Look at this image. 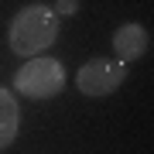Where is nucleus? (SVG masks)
Wrapping results in <instances>:
<instances>
[{
  "mask_svg": "<svg viewBox=\"0 0 154 154\" xmlns=\"http://www.w3.org/2000/svg\"><path fill=\"white\" fill-rule=\"evenodd\" d=\"M58 17H72V14H79V0H55V7H51Z\"/></svg>",
  "mask_w": 154,
  "mask_h": 154,
  "instance_id": "nucleus-6",
  "label": "nucleus"
},
{
  "mask_svg": "<svg viewBox=\"0 0 154 154\" xmlns=\"http://www.w3.org/2000/svg\"><path fill=\"white\" fill-rule=\"evenodd\" d=\"M113 48H116V58L130 65V62H137V58H144L151 51V34L144 31V24L127 21V24H120L113 31Z\"/></svg>",
  "mask_w": 154,
  "mask_h": 154,
  "instance_id": "nucleus-4",
  "label": "nucleus"
},
{
  "mask_svg": "<svg viewBox=\"0 0 154 154\" xmlns=\"http://www.w3.org/2000/svg\"><path fill=\"white\" fill-rule=\"evenodd\" d=\"M62 89H65V69L58 58H48V55H31L14 75V93L31 99H51Z\"/></svg>",
  "mask_w": 154,
  "mask_h": 154,
  "instance_id": "nucleus-2",
  "label": "nucleus"
},
{
  "mask_svg": "<svg viewBox=\"0 0 154 154\" xmlns=\"http://www.w3.org/2000/svg\"><path fill=\"white\" fill-rule=\"evenodd\" d=\"M127 79V62L120 58H89L75 72V86L82 96H110Z\"/></svg>",
  "mask_w": 154,
  "mask_h": 154,
  "instance_id": "nucleus-3",
  "label": "nucleus"
},
{
  "mask_svg": "<svg viewBox=\"0 0 154 154\" xmlns=\"http://www.w3.org/2000/svg\"><path fill=\"white\" fill-rule=\"evenodd\" d=\"M17 130H21V106L11 89L0 86V151L17 140Z\"/></svg>",
  "mask_w": 154,
  "mask_h": 154,
  "instance_id": "nucleus-5",
  "label": "nucleus"
},
{
  "mask_svg": "<svg viewBox=\"0 0 154 154\" xmlns=\"http://www.w3.org/2000/svg\"><path fill=\"white\" fill-rule=\"evenodd\" d=\"M58 38V14L45 4H28L14 14L11 28H7V45L17 58H31L48 51Z\"/></svg>",
  "mask_w": 154,
  "mask_h": 154,
  "instance_id": "nucleus-1",
  "label": "nucleus"
}]
</instances>
